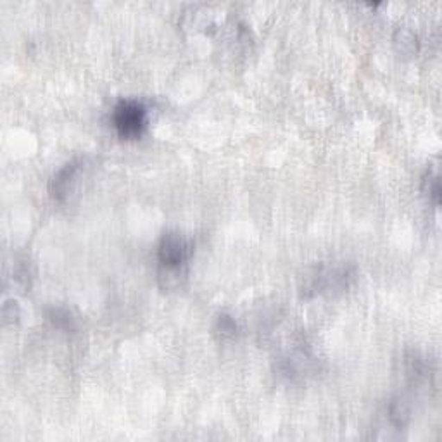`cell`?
Segmentation results:
<instances>
[{
    "instance_id": "cell-1",
    "label": "cell",
    "mask_w": 442,
    "mask_h": 442,
    "mask_svg": "<svg viewBox=\"0 0 442 442\" xmlns=\"http://www.w3.org/2000/svg\"><path fill=\"white\" fill-rule=\"evenodd\" d=\"M356 278V270L348 264L341 266H327L321 264L311 271L307 277H304V284L300 287V296L309 299V297L320 294H339V292L348 291Z\"/></svg>"
},
{
    "instance_id": "cell-2",
    "label": "cell",
    "mask_w": 442,
    "mask_h": 442,
    "mask_svg": "<svg viewBox=\"0 0 442 442\" xmlns=\"http://www.w3.org/2000/svg\"><path fill=\"white\" fill-rule=\"evenodd\" d=\"M112 126L125 140H137L147 128V109L139 101H119L112 109Z\"/></svg>"
},
{
    "instance_id": "cell-3",
    "label": "cell",
    "mask_w": 442,
    "mask_h": 442,
    "mask_svg": "<svg viewBox=\"0 0 442 442\" xmlns=\"http://www.w3.org/2000/svg\"><path fill=\"white\" fill-rule=\"evenodd\" d=\"M194 254V242L178 232H166L158 247L159 268L182 270Z\"/></svg>"
},
{
    "instance_id": "cell-4",
    "label": "cell",
    "mask_w": 442,
    "mask_h": 442,
    "mask_svg": "<svg viewBox=\"0 0 442 442\" xmlns=\"http://www.w3.org/2000/svg\"><path fill=\"white\" fill-rule=\"evenodd\" d=\"M81 161H71L52 178L51 182V194L56 201H65L68 197L69 189H71L74 178H76L78 171L81 169Z\"/></svg>"
},
{
    "instance_id": "cell-5",
    "label": "cell",
    "mask_w": 442,
    "mask_h": 442,
    "mask_svg": "<svg viewBox=\"0 0 442 442\" xmlns=\"http://www.w3.org/2000/svg\"><path fill=\"white\" fill-rule=\"evenodd\" d=\"M394 47L398 54L405 56V58H413L418 54L420 51V40L416 33L406 28H399L394 33Z\"/></svg>"
},
{
    "instance_id": "cell-6",
    "label": "cell",
    "mask_w": 442,
    "mask_h": 442,
    "mask_svg": "<svg viewBox=\"0 0 442 442\" xmlns=\"http://www.w3.org/2000/svg\"><path fill=\"white\" fill-rule=\"evenodd\" d=\"M49 320L54 325L56 328L65 332H73L76 328V323H74V318L71 316L68 309H62V307H54V309L49 311Z\"/></svg>"
},
{
    "instance_id": "cell-7",
    "label": "cell",
    "mask_w": 442,
    "mask_h": 442,
    "mask_svg": "<svg viewBox=\"0 0 442 442\" xmlns=\"http://www.w3.org/2000/svg\"><path fill=\"white\" fill-rule=\"evenodd\" d=\"M389 420H391L398 429H401V427H405L406 423H408L409 409L401 399H396V401L391 402V406H389Z\"/></svg>"
},
{
    "instance_id": "cell-8",
    "label": "cell",
    "mask_w": 442,
    "mask_h": 442,
    "mask_svg": "<svg viewBox=\"0 0 442 442\" xmlns=\"http://www.w3.org/2000/svg\"><path fill=\"white\" fill-rule=\"evenodd\" d=\"M216 332H220L223 339H232L237 335V323L228 314H220L216 321Z\"/></svg>"
},
{
    "instance_id": "cell-9",
    "label": "cell",
    "mask_w": 442,
    "mask_h": 442,
    "mask_svg": "<svg viewBox=\"0 0 442 442\" xmlns=\"http://www.w3.org/2000/svg\"><path fill=\"white\" fill-rule=\"evenodd\" d=\"M2 314L6 323H14V321H17V318H19V306H17L16 300H7V303L3 304Z\"/></svg>"
}]
</instances>
